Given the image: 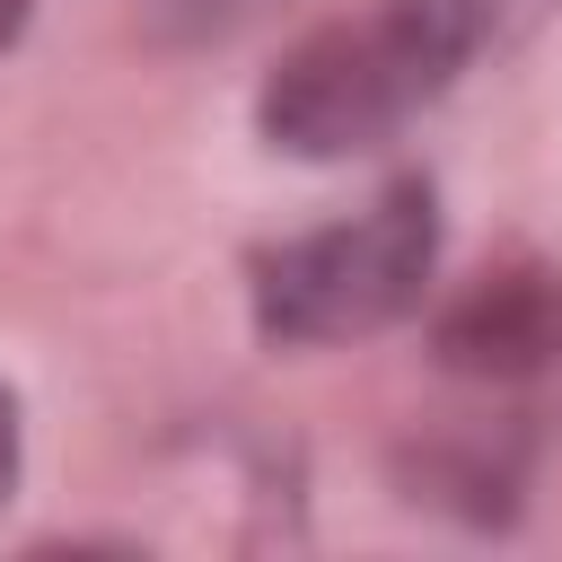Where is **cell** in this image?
<instances>
[{
  "mask_svg": "<svg viewBox=\"0 0 562 562\" xmlns=\"http://www.w3.org/2000/svg\"><path fill=\"white\" fill-rule=\"evenodd\" d=\"M18 457H26V439H18V395L0 386V509H9V492H18Z\"/></svg>",
  "mask_w": 562,
  "mask_h": 562,
  "instance_id": "cell-5",
  "label": "cell"
},
{
  "mask_svg": "<svg viewBox=\"0 0 562 562\" xmlns=\"http://www.w3.org/2000/svg\"><path fill=\"white\" fill-rule=\"evenodd\" d=\"M439 351H448L457 369H483V378H518V369H536L544 351H562V299H553L536 272H509V281L474 290V299L448 316Z\"/></svg>",
  "mask_w": 562,
  "mask_h": 562,
  "instance_id": "cell-3",
  "label": "cell"
},
{
  "mask_svg": "<svg viewBox=\"0 0 562 562\" xmlns=\"http://www.w3.org/2000/svg\"><path fill=\"white\" fill-rule=\"evenodd\" d=\"M18 18H26V0H0V44L18 35Z\"/></svg>",
  "mask_w": 562,
  "mask_h": 562,
  "instance_id": "cell-6",
  "label": "cell"
},
{
  "mask_svg": "<svg viewBox=\"0 0 562 562\" xmlns=\"http://www.w3.org/2000/svg\"><path fill=\"white\" fill-rule=\"evenodd\" d=\"M430 35H439V53L457 61V70H474L483 53H509V44H527L562 0H404Z\"/></svg>",
  "mask_w": 562,
  "mask_h": 562,
  "instance_id": "cell-4",
  "label": "cell"
},
{
  "mask_svg": "<svg viewBox=\"0 0 562 562\" xmlns=\"http://www.w3.org/2000/svg\"><path fill=\"white\" fill-rule=\"evenodd\" d=\"M465 70L439 53V35L404 9V0H378L360 18H334L316 26L307 44H290L255 97L263 114V140L290 149V158H351V149H378L395 140L422 105H439Z\"/></svg>",
  "mask_w": 562,
  "mask_h": 562,
  "instance_id": "cell-1",
  "label": "cell"
},
{
  "mask_svg": "<svg viewBox=\"0 0 562 562\" xmlns=\"http://www.w3.org/2000/svg\"><path fill=\"white\" fill-rule=\"evenodd\" d=\"M439 263V202L430 184L378 193L360 220L290 237L255 272V325L272 342H360L422 307Z\"/></svg>",
  "mask_w": 562,
  "mask_h": 562,
  "instance_id": "cell-2",
  "label": "cell"
}]
</instances>
